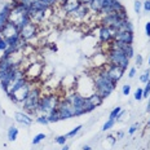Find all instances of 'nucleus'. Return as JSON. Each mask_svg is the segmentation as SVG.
<instances>
[{
	"mask_svg": "<svg viewBox=\"0 0 150 150\" xmlns=\"http://www.w3.org/2000/svg\"><path fill=\"white\" fill-rule=\"evenodd\" d=\"M93 80V87H95V92L97 93L98 96H101L102 98H106L114 92L115 87H117V83L112 82L110 78L108 76L105 71V67L97 69L95 71V74L91 75Z\"/></svg>",
	"mask_w": 150,
	"mask_h": 150,
	"instance_id": "1",
	"label": "nucleus"
},
{
	"mask_svg": "<svg viewBox=\"0 0 150 150\" xmlns=\"http://www.w3.org/2000/svg\"><path fill=\"white\" fill-rule=\"evenodd\" d=\"M65 100H66L67 102H70L71 106H73L74 117H82V115L87 114V112H91V111L95 110V109L88 104L87 97H84V96H82L80 93H78V92L69 93Z\"/></svg>",
	"mask_w": 150,
	"mask_h": 150,
	"instance_id": "2",
	"label": "nucleus"
},
{
	"mask_svg": "<svg viewBox=\"0 0 150 150\" xmlns=\"http://www.w3.org/2000/svg\"><path fill=\"white\" fill-rule=\"evenodd\" d=\"M61 100L58 98V96L56 95H47V96H42L39 102V106H38V110L35 114L38 115H47L49 112L54 111L56 109L58 108V104H60Z\"/></svg>",
	"mask_w": 150,
	"mask_h": 150,
	"instance_id": "3",
	"label": "nucleus"
},
{
	"mask_svg": "<svg viewBox=\"0 0 150 150\" xmlns=\"http://www.w3.org/2000/svg\"><path fill=\"white\" fill-rule=\"evenodd\" d=\"M106 57H108V64L109 65H115V66H119L122 69H126L129 65V58L127 57V54L120 49H115L110 48L106 52Z\"/></svg>",
	"mask_w": 150,
	"mask_h": 150,
	"instance_id": "4",
	"label": "nucleus"
},
{
	"mask_svg": "<svg viewBox=\"0 0 150 150\" xmlns=\"http://www.w3.org/2000/svg\"><path fill=\"white\" fill-rule=\"evenodd\" d=\"M40 98H42V92H40V89L36 88V87H33V89L30 91L27 98L22 102L23 110L30 112V114H35L38 110V106H39Z\"/></svg>",
	"mask_w": 150,
	"mask_h": 150,
	"instance_id": "5",
	"label": "nucleus"
},
{
	"mask_svg": "<svg viewBox=\"0 0 150 150\" xmlns=\"http://www.w3.org/2000/svg\"><path fill=\"white\" fill-rule=\"evenodd\" d=\"M31 84H33V82H29V80H27L20 89H17L14 93L9 95V98L13 100L14 102H23L27 98V96H29L30 91L33 89V86H31Z\"/></svg>",
	"mask_w": 150,
	"mask_h": 150,
	"instance_id": "6",
	"label": "nucleus"
},
{
	"mask_svg": "<svg viewBox=\"0 0 150 150\" xmlns=\"http://www.w3.org/2000/svg\"><path fill=\"white\" fill-rule=\"evenodd\" d=\"M43 73V65L40 62H33L29 65V67L25 70V78H26L29 82L38 79V78L42 75Z\"/></svg>",
	"mask_w": 150,
	"mask_h": 150,
	"instance_id": "7",
	"label": "nucleus"
},
{
	"mask_svg": "<svg viewBox=\"0 0 150 150\" xmlns=\"http://www.w3.org/2000/svg\"><path fill=\"white\" fill-rule=\"evenodd\" d=\"M57 111L60 114V119L61 120H66L74 118V109L71 106L70 102H67L66 100H61L60 104H58Z\"/></svg>",
	"mask_w": 150,
	"mask_h": 150,
	"instance_id": "8",
	"label": "nucleus"
},
{
	"mask_svg": "<svg viewBox=\"0 0 150 150\" xmlns=\"http://www.w3.org/2000/svg\"><path fill=\"white\" fill-rule=\"evenodd\" d=\"M105 71L106 74H108V76L110 78V79L112 80V82L118 83L119 80L122 79V76L124 75V69H122L119 66H115V65H106L105 66Z\"/></svg>",
	"mask_w": 150,
	"mask_h": 150,
	"instance_id": "9",
	"label": "nucleus"
},
{
	"mask_svg": "<svg viewBox=\"0 0 150 150\" xmlns=\"http://www.w3.org/2000/svg\"><path fill=\"white\" fill-rule=\"evenodd\" d=\"M115 31L112 27H108V26H102L101 25V27H100V30H98V38H100V40H101V43H110L114 40V36H115Z\"/></svg>",
	"mask_w": 150,
	"mask_h": 150,
	"instance_id": "10",
	"label": "nucleus"
},
{
	"mask_svg": "<svg viewBox=\"0 0 150 150\" xmlns=\"http://www.w3.org/2000/svg\"><path fill=\"white\" fill-rule=\"evenodd\" d=\"M88 13H89L88 7L82 4L75 12L69 14V17H70V20L73 21V22H83V21H86V17L88 16Z\"/></svg>",
	"mask_w": 150,
	"mask_h": 150,
	"instance_id": "11",
	"label": "nucleus"
},
{
	"mask_svg": "<svg viewBox=\"0 0 150 150\" xmlns=\"http://www.w3.org/2000/svg\"><path fill=\"white\" fill-rule=\"evenodd\" d=\"M36 33H38L36 23L31 22V23H29L27 26H25L23 29L20 31V35H21V38H22L25 42H29V40H31L34 36L36 35Z\"/></svg>",
	"mask_w": 150,
	"mask_h": 150,
	"instance_id": "12",
	"label": "nucleus"
},
{
	"mask_svg": "<svg viewBox=\"0 0 150 150\" xmlns=\"http://www.w3.org/2000/svg\"><path fill=\"white\" fill-rule=\"evenodd\" d=\"M0 33H1V35L4 39H8V38H11V36L18 35V34H20V29H18L13 22L8 21V22L3 26V29L0 30Z\"/></svg>",
	"mask_w": 150,
	"mask_h": 150,
	"instance_id": "13",
	"label": "nucleus"
},
{
	"mask_svg": "<svg viewBox=\"0 0 150 150\" xmlns=\"http://www.w3.org/2000/svg\"><path fill=\"white\" fill-rule=\"evenodd\" d=\"M111 0H92L87 7H88L89 12H93V13H101V11L104 8H106L109 5Z\"/></svg>",
	"mask_w": 150,
	"mask_h": 150,
	"instance_id": "14",
	"label": "nucleus"
},
{
	"mask_svg": "<svg viewBox=\"0 0 150 150\" xmlns=\"http://www.w3.org/2000/svg\"><path fill=\"white\" fill-rule=\"evenodd\" d=\"M80 5H82V1H80V0H66V1L61 5V9L69 16L70 13H73V12L76 11Z\"/></svg>",
	"mask_w": 150,
	"mask_h": 150,
	"instance_id": "15",
	"label": "nucleus"
},
{
	"mask_svg": "<svg viewBox=\"0 0 150 150\" xmlns=\"http://www.w3.org/2000/svg\"><path fill=\"white\" fill-rule=\"evenodd\" d=\"M114 40L123 42L126 44H132L133 43V33L131 31H117L114 36Z\"/></svg>",
	"mask_w": 150,
	"mask_h": 150,
	"instance_id": "16",
	"label": "nucleus"
},
{
	"mask_svg": "<svg viewBox=\"0 0 150 150\" xmlns=\"http://www.w3.org/2000/svg\"><path fill=\"white\" fill-rule=\"evenodd\" d=\"M14 119H16V122H18V123L23 124V126H26V127H30L31 124H33V118L30 117V114H27V112H25V111H16Z\"/></svg>",
	"mask_w": 150,
	"mask_h": 150,
	"instance_id": "17",
	"label": "nucleus"
},
{
	"mask_svg": "<svg viewBox=\"0 0 150 150\" xmlns=\"http://www.w3.org/2000/svg\"><path fill=\"white\" fill-rule=\"evenodd\" d=\"M12 8H13V4H4V7L0 11V30H1L3 26L9 21V16H11Z\"/></svg>",
	"mask_w": 150,
	"mask_h": 150,
	"instance_id": "18",
	"label": "nucleus"
},
{
	"mask_svg": "<svg viewBox=\"0 0 150 150\" xmlns=\"http://www.w3.org/2000/svg\"><path fill=\"white\" fill-rule=\"evenodd\" d=\"M87 101H88V104L92 106L93 109H96L97 108V106H100L102 104V102H104V98L101 97V96H98L97 93H92V95L91 96H88V97H87Z\"/></svg>",
	"mask_w": 150,
	"mask_h": 150,
	"instance_id": "19",
	"label": "nucleus"
},
{
	"mask_svg": "<svg viewBox=\"0 0 150 150\" xmlns=\"http://www.w3.org/2000/svg\"><path fill=\"white\" fill-rule=\"evenodd\" d=\"M18 137V128L16 126H11L8 128V141L14 142Z\"/></svg>",
	"mask_w": 150,
	"mask_h": 150,
	"instance_id": "20",
	"label": "nucleus"
},
{
	"mask_svg": "<svg viewBox=\"0 0 150 150\" xmlns=\"http://www.w3.org/2000/svg\"><path fill=\"white\" fill-rule=\"evenodd\" d=\"M47 118H48V122H49V123H57L58 120H61V119H60V114H58L57 109H56L54 111H52V112H49V114H47Z\"/></svg>",
	"mask_w": 150,
	"mask_h": 150,
	"instance_id": "21",
	"label": "nucleus"
},
{
	"mask_svg": "<svg viewBox=\"0 0 150 150\" xmlns=\"http://www.w3.org/2000/svg\"><path fill=\"white\" fill-rule=\"evenodd\" d=\"M45 137H47L45 133H38V135L34 136V139H33V141L31 142H33V145H39L42 141H44Z\"/></svg>",
	"mask_w": 150,
	"mask_h": 150,
	"instance_id": "22",
	"label": "nucleus"
},
{
	"mask_svg": "<svg viewBox=\"0 0 150 150\" xmlns=\"http://www.w3.org/2000/svg\"><path fill=\"white\" fill-rule=\"evenodd\" d=\"M67 135H61V136H57L54 139V142L57 144V145H61V146H64V145H66V141H67Z\"/></svg>",
	"mask_w": 150,
	"mask_h": 150,
	"instance_id": "23",
	"label": "nucleus"
},
{
	"mask_svg": "<svg viewBox=\"0 0 150 150\" xmlns=\"http://www.w3.org/2000/svg\"><path fill=\"white\" fill-rule=\"evenodd\" d=\"M115 122H117L115 119H108V120L105 122V124H104V126H102V131H104V132H105V131L111 129V128L115 126Z\"/></svg>",
	"mask_w": 150,
	"mask_h": 150,
	"instance_id": "24",
	"label": "nucleus"
},
{
	"mask_svg": "<svg viewBox=\"0 0 150 150\" xmlns=\"http://www.w3.org/2000/svg\"><path fill=\"white\" fill-rule=\"evenodd\" d=\"M149 79H150V69H146V70L142 73L141 76H140V82L144 83V84H146L149 82Z\"/></svg>",
	"mask_w": 150,
	"mask_h": 150,
	"instance_id": "25",
	"label": "nucleus"
},
{
	"mask_svg": "<svg viewBox=\"0 0 150 150\" xmlns=\"http://www.w3.org/2000/svg\"><path fill=\"white\" fill-rule=\"evenodd\" d=\"M122 111V108L120 106H117V108H114L112 110L110 111V114H109V119H117L118 114Z\"/></svg>",
	"mask_w": 150,
	"mask_h": 150,
	"instance_id": "26",
	"label": "nucleus"
},
{
	"mask_svg": "<svg viewBox=\"0 0 150 150\" xmlns=\"http://www.w3.org/2000/svg\"><path fill=\"white\" fill-rule=\"evenodd\" d=\"M36 123L39 124H43V126H48L49 122H48V118H47V115H38L36 117Z\"/></svg>",
	"mask_w": 150,
	"mask_h": 150,
	"instance_id": "27",
	"label": "nucleus"
},
{
	"mask_svg": "<svg viewBox=\"0 0 150 150\" xmlns=\"http://www.w3.org/2000/svg\"><path fill=\"white\" fill-rule=\"evenodd\" d=\"M82 128H83L82 124H79V126H76V127L74 128V129H71L70 132L67 133V137H75V136L78 135V133L80 132V131H82Z\"/></svg>",
	"mask_w": 150,
	"mask_h": 150,
	"instance_id": "28",
	"label": "nucleus"
},
{
	"mask_svg": "<svg viewBox=\"0 0 150 150\" xmlns=\"http://www.w3.org/2000/svg\"><path fill=\"white\" fill-rule=\"evenodd\" d=\"M150 96V82L146 83L145 88H142V98H148Z\"/></svg>",
	"mask_w": 150,
	"mask_h": 150,
	"instance_id": "29",
	"label": "nucleus"
},
{
	"mask_svg": "<svg viewBox=\"0 0 150 150\" xmlns=\"http://www.w3.org/2000/svg\"><path fill=\"white\" fill-rule=\"evenodd\" d=\"M133 97H135L136 101H141V100H142V88H137L135 91V95H133Z\"/></svg>",
	"mask_w": 150,
	"mask_h": 150,
	"instance_id": "30",
	"label": "nucleus"
},
{
	"mask_svg": "<svg viewBox=\"0 0 150 150\" xmlns=\"http://www.w3.org/2000/svg\"><path fill=\"white\" fill-rule=\"evenodd\" d=\"M122 93H123V96H129V93H131L129 84H124V86L122 87Z\"/></svg>",
	"mask_w": 150,
	"mask_h": 150,
	"instance_id": "31",
	"label": "nucleus"
},
{
	"mask_svg": "<svg viewBox=\"0 0 150 150\" xmlns=\"http://www.w3.org/2000/svg\"><path fill=\"white\" fill-rule=\"evenodd\" d=\"M137 129H139V123H133L132 126L128 128V133H129V135H135V132Z\"/></svg>",
	"mask_w": 150,
	"mask_h": 150,
	"instance_id": "32",
	"label": "nucleus"
},
{
	"mask_svg": "<svg viewBox=\"0 0 150 150\" xmlns=\"http://www.w3.org/2000/svg\"><path fill=\"white\" fill-rule=\"evenodd\" d=\"M141 8H142V3L140 1V0H136V1H135V12L137 14L141 12Z\"/></svg>",
	"mask_w": 150,
	"mask_h": 150,
	"instance_id": "33",
	"label": "nucleus"
},
{
	"mask_svg": "<svg viewBox=\"0 0 150 150\" xmlns=\"http://www.w3.org/2000/svg\"><path fill=\"white\" fill-rule=\"evenodd\" d=\"M8 43H7V40L5 39H3V40H0V52H4L5 49L8 48Z\"/></svg>",
	"mask_w": 150,
	"mask_h": 150,
	"instance_id": "34",
	"label": "nucleus"
},
{
	"mask_svg": "<svg viewBox=\"0 0 150 150\" xmlns=\"http://www.w3.org/2000/svg\"><path fill=\"white\" fill-rule=\"evenodd\" d=\"M135 60H136V65H137V67L142 66V56H141V54H137Z\"/></svg>",
	"mask_w": 150,
	"mask_h": 150,
	"instance_id": "35",
	"label": "nucleus"
},
{
	"mask_svg": "<svg viewBox=\"0 0 150 150\" xmlns=\"http://www.w3.org/2000/svg\"><path fill=\"white\" fill-rule=\"evenodd\" d=\"M142 7L146 12H150V0H145V1L142 3Z\"/></svg>",
	"mask_w": 150,
	"mask_h": 150,
	"instance_id": "36",
	"label": "nucleus"
},
{
	"mask_svg": "<svg viewBox=\"0 0 150 150\" xmlns=\"http://www.w3.org/2000/svg\"><path fill=\"white\" fill-rule=\"evenodd\" d=\"M136 75V67H131L129 69V73H128V78L129 79H132V78H135Z\"/></svg>",
	"mask_w": 150,
	"mask_h": 150,
	"instance_id": "37",
	"label": "nucleus"
},
{
	"mask_svg": "<svg viewBox=\"0 0 150 150\" xmlns=\"http://www.w3.org/2000/svg\"><path fill=\"white\" fill-rule=\"evenodd\" d=\"M145 34L148 38H150V21L146 22V25H145Z\"/></svg>",
	"mask_w": 150,
	"mask_h": 150,
	"instance_id": "38",
	"label": "nucleus"
},
{
	"mask_svg": "<svg viewBox=\"0 0 150 150\" xmlns=\"http://www.w3.org/2000/svg\"><path fill=\"white\" fill-rule=\"evenodd\" d=\"M124 137V132L123 131H119V132H117V139L118 140H122Z\"/></svg>",
	"mask_w": 150,
	"mask_h": 150,
	"instance_id": "39",
	"label": "nucleus"
},
{
	"mask_svg": "<svg viewBox=\"0 0 150 150\" xmlns=\"http://www.w3.org/2000/svg\"><path fill=\"white\" fill-rule=\"evenodd\" d=\"M124 114H126V111L122 110V111L119 112V114H118V117H117V119H115V120H117V122H118V120H120L122 118H123V115H124Z\"/></svg>",
	"mask_w": 150,
	"mask_h": 150,
	"instance_id": "40",
	"label": "nucleus"
},
{
	"mask_svg": "<svg viewBox=\"0 0 150 150\" xmlns=\"http://www.w3.org/2000/svg\"><path fill=\"white\" fill-rule=\"evenodd\" d=\"M149 101H148V105H146V112H150V96H149Z\"/></svg>",
	"mask_w": 150,
	"mask_h": 150,
	"instance_id": "41",
	"label": "nucleus"
},
{
	"mask_svg": "<svg viewBox=\"0 0 150 150\" xmlns=\"http://www.w3.org/2000/svg\"><path fill=\"white\" fill-rule=\"evenodd\" d=\"M80 1H82V4H84V5H88L92 0H80Z\"/></svg>",
	"mask_w": 150,
	"mask_h": 150,
	"instance_id": "42",
	"label": "nucleus"
},
{
	"mask_svg": "<svg viewBox=\"0 0 150 150\" xmlns=\"http://www.w3.org/2000/svg\"><path fill=\"white\" fill-rule=\"evenodd\" d=\"M83 150H91V146L89 145H84L83 146Z\"/></svg>",
	"mask_w": 150,
	"mask_h": 150,
	"instance_id": "43",
	"label": "nucleus"
},
{
	"mask_svg": "<svg viewBox=\"0 0 150 150\" xmlns=\"http://www.w3.org/2000/svg\"><path fill=\"white\" fill-rule=\"evenodd\" d=\"M61 150H70V148H69L67 145H64V148H62Z\"/></svg>",
	"mask_w": 150,
	"mask_h": 150,
	"instance_id": "44",
	"label": "nucleus"
},
{
	"mask_svg": "<svg viewBox=\"0 0 150 150\" xmlns=\"http://www.w3.org/2000/svg\"><path fill=\"white\" fill-rule=\"evenodd\" d=\"M4 38H3V35H1V33H0V40H3Z\"/></svg>",
	"mask_w": 150,
	"mask_h": 150,
	"instance_id": "45",
	"label": "nucleus"
},
{
	"mask_svg": "<svg viewBox=\"0 0 150 150\" xmlns=\"http://www.w3.org/2000/svg\"><path fill=\"white\" fill-rule=\"evenodd\" d=\"M148 62H149V66H150V56H149V61Z\"/></svg>",
	"mask_w": 150,
	"mask_h": 150,
	"instance_id": "46",
	"label": "nucleus"
},
{
	"mask_svg": "<svg viewBox=\"0 0 150 150\" xmlns=\"http://www.w3.org/2000/svg\"><path fill=\"white\" fill-rule=\"evenodd\" d=\"M149 124H150V119H149Z\"/></svg>",
	"mask_w": 150,
	"mask_h": 150,
	"instance_id": "47",
	"label": "nucleus"
},
{
	"mask_svg": "<svg viewBox=\"0 0 150 150\" xmlns=\"http://www.w3.org/2000/svg\"><path fill=\"white\" fill-rule=\"evenodd\" d=\"M149 82H150V79H149Z\"/></svg>",
	"mask_w": 150,
	"mask_h": 150,
	"instance_id": "48",
	"label": "nucleus"
}]
</instances>
